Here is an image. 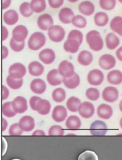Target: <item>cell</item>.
I'll return each instance as SVG.
<instances>
[{
	"mask_svg": "<svg viewBox=\"0 0 122 160\" xmlns=\"http://www.w3.org/2000/svg\"><path fill=\"white\" fill-rule=\"evenodd\" d=\"M64 0H48V3L50 7L54 9L60 8L63 3Z\"/></svg>",
	"mask_w": 122,
	"mask_h": 160,
	"instance_id": "cell-47",
	"label": "cell"
},
{
	"mask_svg": "<svg viewBox=\"0 0 122 160\" xmlns=\"http://www.w3.org/2000/svg\"><path fill=\"white\" fill-rule=\"evenodd\" d=\"M48 134L49 136H63L64 131L60 125H53L49 128Z\"/></svg>",
	"mask_w": 122,
	"mask_h": 160,
	"instance_id": "cell-45",
	"label": "cell"
},
{
	"mask_svg": "<svg viewBox=\"0 0 122 160\" xmlns=\"http://www.w3.org/2000/svg\"><path fill=\"white\" fill-rule=\"evenodd\" d=\"M18 123L21 129L25 132L31 131L35 127L34 119L32 116L28 115L22 117Z\"/></svg>",
	"mask_w": 122,
	"mask_h": 160,
	"instance_id": "cell-17",
	"label": "cell"
},
{
	"mask_svg": "<svg viewBox=\"0 0 122 160\" xmlns=\"http://www.w3.org/2000/svg\"><path fill=\"white\" fill-rule=\"evenodd\" d=\"M78 160H98V158L95 152L87 150L79 155Z\"/></svg>",
	"mask_w": 122,
	"mask_h": 160,
	"instance_id": "cell-40",
	"label": "cell"
},
{
	"mask_svg": "<svg viewBox=\"0 0 122 160\" xmlns=\"http://www.w3.org/2000/svg\"><path fill=\"white\" fill-rule=\"evenodd\" d=\"M68 2H75L77 1H78V0H67Z\"/></svg>",
	"mask_w": 122,
	"mask_h": 160,
	"instance_id": "cell-57",
	"label": "cell"
},
{
	"mask_svg": "<svg viewBox=\"0 0 122 160\" xmlns=\"http://www.w3.org/2000/svg\"><path fill=\"white\" fill-rule=\"evenodd\" d=\"M116 0H100L99 4L101 9L106 11L112 10L116 6Z\"/></svg>",
	"mask_w": 122,
	"mask_h": 160,
	"instance_id": "cell-42",
	"label": "cell"
},
{
	"mask_svg": "<svg viewBox=\"0 0 122 160\" xmlns=\"http://www.w3.org/2000/svg\"><path fill=\"white\" fill-rule=\"evenodd\" d=\"M58 71L63 78H68L75 73V68L72 62L67 60L61 61L58 66Z\"/></svg>",
	"mask_w": 122,
	"mask_h": 160,
	"instance_id": "cell-7",
	"label": "cell"
},
{
	"mask_svg": "<svg viewBox=\"0 0 122 160\" xmlns=\"http://www.w3.org/2000/svg\"><path fill=\"white\" fill-rule=\"evenodd\" d=\"M105 40L106 48L110 50L116 49L120 42L119 38L113 32H109L107 34Z\"/></svg>",
	"mask_w": 122,
	"mask_h": 160,
	"instance_id": "cell-23",
	"label": "cell"
},
{
	"mask_svg": "<svg viewBox=\"0 0 122 160\" xmlns=\"http://www.w3.org/2000/svg\"><path fill=\"white\" fill-rule=\"evenodd\" d=\"M80 76L75 72L73 76L70 77L63 78V83L65 85V86L68 89H72L77 88V86L80 84Z\"/></svg>",
	"mask_w": 122,
	"mask_h": 160,
	"instance_id": "cell-27",
	"label": "cell"
},
{
	"mask_svg": "<svg viewBox=\"0 0 122 160\" xmlns=\"http://www.w3.org/2000/svg\"><path fill=\"white\" fill-rule=\"evenodd\" d=\"M45 133L43 130L37 129L32 133V136H45Z\"/></svg>",
	"mask_w": 122,
	"mask_h": 160,
	"instance_id": "cell-55",
	"label": "cell"
},
{
	"mask_svg": "<svg viewBox=\"0 0 122 160\" xmlns=\"http://www.w3.org/2000/svg\"><path fill=\"white\" fill-rule=\"evenodd\" d=\"M80 104L81 101L78 98L71 96L67 99L66 102V106L70 111L75 112L78 110V108Z\"/></svg>",
	"mask_w": 122,
	"mask_h": 160,
	"instance_id": "cell-34",
	"label": "cell"
},
{
	"mask_svg": "<svg viewBox=\"0 0 122 160\" xmlns=\"http://www.w3.org/2000/svg\"><path fill=\"white\" fill-rule=\"evenodd\" d=\"M74 16L73 11L69 8H63L59 12V20L63 24L71 23Z\"/></svg>",
	"mask_w": 122,
	"mask_h": 160,
	"instance_id": "cell-20",
	"label": "cell"
},
{
	"mask_svg": "<svg viewBox=\"0 0 122 160\" xmlns=\"http://www.w3.org/2000/svg\"><path fill=\"white\" fill-rule=\"evenodd\" d=\"M52 98L55 102H62L66 98L65 91L62 88H57L52 91Z\"/></svg>",
	"mask_w": 122,
	"mask_h": 160,
	"instance_id": "cell-35",
	"label": "cell"
},
{
	"mask_svg": "<svg viewBox=\"0 0 122 160\" xmlns=\"http://www.w3.org/2000/svg\"><path fill=\"white\" fill-rule=\"evenodd\" d=\"M39 59L45 64H52L55 59V54L50 48H45L39 54Z\"/></svg>",
	"mask_w": 122,
	"mask_h": 160,
	"instance_id": "cell-16",
	"label": "cell"
},
{
	"mask_svg": "<svg viewBox=\"0 0 122 160\" xmlns=\"http://www.w3.org/2000/svg\"><path fill=\"white\" fill-rule=\"evenodd\" d=\"M107 126L101 120L93 121L90 126V134L93 136H105L107 132Z\"/></svg>",
	"mask_w": 122,
	"mask_h": 160,
	"instance_id": "cell-5",
	"label": "cell"
},
{
	"mask_svg": "<svg viewBox=\"0 0 122 160\" xmlns=\"http://www.w3.org/2000/svg\"><path fill=\"white\" fill-rule=\"evenodd\" d=\"M69 135H73V136H75V134H67V136H69Z\"/></svg>",
	"mask_w": 122,
	"mask_h": 160,
	"instance_id": "cell-58",
	"label": "cell"
},
{
	"mask_svg": "<svg viewBox=\"0 0 122 160\" xmlns=\"http://www.w3.org/2000/svg\"><path fill=\"white\" fill-rule=\"evenodd\" d=\"M37 24L38 27L43 31H47L54 24V20L51 15L45 13L39 16Z\"/></svg>",
	"mask_w": 122,
	"mask_h": 160,
	"instance_id": "cell-14",
	"label": "cell"
},
{
	"mask_svg": "<svg viewBox=\"0 0 122 160\" xmlns=\"http://www.w3.org/2000/svg\"><path fill=\"white\" fill-rule=\"evenodd\" d=\"M116 56L117 58L120 61H122V46H120L116 51Z\"/></svg>",
	"mask_w": 122,
	"mask_h": 160,
	"instance_id": "cell-54",
	"label": "cell"
},
{
	"mask_svg": "<svg viewBox=\"0 0 122 160\" xmlns=\"http://www.w3.org/2000/svg\"><path fill=\"white\" fill-rule=\"evenodd\" d=\"M19 11L21 14L25 18H29L33 14V11L30 6V2H24L20 5Z\"/></svg>",
	"mask_w": 122,
	"mask_h": 160,
	"instance_id": "cell-38",
	"label": "cell"
},
{
	"mask_svg": "<svg viewBox=\"0 0 122 160\" xmlns=\"http://www.w3.org/2000/svg\"><path fill=\"white\" fill-rule=\"evenodd\" d=\"M9 35V32L7 29L4 26H1V41H5Z\"/></svg>",
	"mask_w": 122,
	"mask_h": 160,
	"instance_id": "cell-49",
	"label": "cell"
},
{
	"mask_svg": "<svg viewBox=\"0 0 122 160\" xmlns=\"http://www.w3.org/2000/svg\"><path fill=\"white\" fill-rule=\"evenodd\" d=\"M107 81L110 84L118 85L122 82V72L120 70L114 69L107 74Z\"/></svg>",
	"mask_w": 122,
	"mask_h": 160,
	"instance_id": "cell-25",
	"label": "cell"
},
{
	"mask_svg": "<svg viewBox=\"0 0 122 160\" xmlns=\"http://www.w3.org/2000/svg\"><path fill=\"white\" fill-rule=\"evenodd\" d=\"M85 96L91 101H96L100 97V92L95 88H89L86 90Z\"/></svg>",
	"mask_w": 122,
	"mask_h": 160,
	"instance_id": "cell-41",
	"label": "cell"
},
{
	"mask_svg": "<svg viewBox=\"0 0 122 160\" xmlns=\"http://www.w3.org/2000/svg\"><path fill=\"white\" fill-rule=\"evenodd\" d=\"M7 126V122L6 121V120L4 118H2V128L1 130L2 131H4Z\"/></svg>",
	"mask_w": 122,
	"mask_h": 160,
	"instance_id": "cell-56",
	"label": "cell"
},
{
	"mask_svg": "<svg viewBox=\"0 0 122 160\" xmlns=\"http://www.w3.org/2000/svg\"><path fill=\"white\" fill-rule=\"evenodd\" d=\"M67 117V111L66 108L62 105L55 106L52 112V118L53 120L57 122L63 121Z\"/></svg>",
	"mask_w": 122,
	"mask_h": 160,
	"instance_id": "cell-13",
	"label": "cell"
},
{
	"mask_svg": "<svg viewBox=\"0 0 122 160\" xmlns=\"http://www.w3.org/2000/svg\"><path fill=\"white\" fill-rule=\"evenodd\" d=\"M7 148V144L4 138H2V155H4Z\"/></svg>",
	"mask_w": 122,
	"mask_h": 160,
	"instance_id": "cell-53",
	"label": "cell"
},
{
	"mask_svg": "<svg viewBox=\"0 0 122 160\" xmlns=\"http://www.w3.org/2000/svg\"><path fill=\"white\" fill-rule=\"evenodd\" d=\"M11 3V0H1V9L2 10L9 7Z\"/></svg>",
	"mask_w": 122,
	"mask_h": 160,
	"instance_id": "cell-52",
	"label": "cell"
},
{
	"mask_svg": "<svg viewBox=\"0 0 122 160\" xmlns=\"http://www.w3.org/2000/svg\"><path fill=\"white\" fill-rule=\"evenodd\" d=\"M86 40L90 48L94 51H99L103 48V40L98 31L91 30L86 34Z\"/></svg>",
	"mask_w": 122,
	"mask_h": 160,
	"instance_id": "cell-1",
	"label": "cell"
},
{
	"mask_svg": "<svg viewBox=\"0 0 122 160\" xmlns=\"http://www.w3.org/2000/svg\"><path fill=\"white\" fill-rule=\"evenodd\" d=\"M8 72L9 75L14 79H22L26 74V69L22 63L15 62L10 66Z\"/></svg>",
	"mask_w": 122,
	"mask_h": 160,
	"instance_id": "cell-4",
	"label": "cell"
},
{
	"mask_svg": "<svg viewBox=\"0 0 122 160\" xmlns=\"http://www.w3.org/2000/svg\"><path fill=\"white\" fill-rule=\"evenodd\" d=\"M11 103L12 108L16 113L21 114L27 110V102L23 96H18L16 97Z\"/></svg>",
	"mask_w": 122,
	"mask_h": 160,
	"instance_id": "cell-8",
	"label": "cell"
},
{
	"mask_svg": "<svg viewBox=\"0 0 122 160\" xmlns=\"http://www.w3.org/2000/svg\"><path fill=\"white\" fill-rule=\"evenodd\" d=\"M67 39H73L79 42L81 44L83 42V34L82 32L77 29H73L70 31L68 34Z\"/></svg>",
	"mask_w": 122,
	"mask_h": 160,
	"instance_id": "cell-43",
	"label": "cell"
},
{
	"mask_svg": "<svg viewBox=\"0 0 122 160\" xmlns=\"http://www.w3.org/2000/svg\"><path fill=\"white\" fill-rule=\"evenodd\" d=\"M119 97L118 90L113 86H107L102 91L103 99L108 102L116 101Z\"/></svg>",
	"mask_w": 122,
	"mask_h": 160,
	"instance_id": "cell-10",
	"label": "cell"
},
{
	"mask_svg": "<svg viewBox=\"0 0 122 160\" xmlns=\"http://www.w3.org/2000/svg\"><path fill=\"white\" fill-rule=\"evenodd\" d=\"M28 70L30 75L37 77L43 74L44 71V67L40 62L37 61H34L29 63L28 66Z\"/></svg>",
	"mask_w": 122,
	"mask_h": 160,
	"instance_id": "cell-21",
	"label": "cell"
},
{
	"mask_svg": "<svg viewBox=\"0 0 122 160\" xmlns=\"http://www.w3.org/2000/svg\"><path fill=\"white\" fill-rule=\"evenodd\" d=\"M51 104L47 99H40L36 104V111L42 115H46L50 112Z\"/></svg>",
	"mask_w": 122,
	"mask_h": 160,
	"instance_id": "cell-26",
	"label": "cell"
},
{
	"mask_svg": "<svg viewBox=\"0 0 122 160\" xmlns=\"http://www.w3.org/2000/svg\"><path fill=\"white\" fill-rule=\"evenodd\" d=\"M12 160H21V159H12Z\"/></svg>",
	"mask_w": 122,
	"mask_h": 160,
	"instance_id": "cell-59",
	"label": "cell"
},
{
	"mask_svg": "<svg viewBox=\"0 0 122 160\" xmlns=\"http://www.w3.org/2000/svg\"><path fill=\"white\" fill-rule=\"evenodd\" d=\"M2 113L7 118H12L17 114L13 109L12 103L10 101L6 102L2 105Z\"/></svg>",
	"mask_w": 122,
	"mask_h": 160,
	"instance_id": "cell-36",
	"label": "cell"
},
{
	"mask_svg": "<svg viewBox=\"0 0 122 160\" xmlns=\"http://www.w3.org/2000/svg\"><path fill=\"white\" fill-rule=\"evenodd\" d=\"M46 42V38L41 32H34L29 38L28 48L32 51H37L42 48Z\"/></svg>",
	"mask_w": 122,
	"mask_h": 160,
	"instance_id": "cell-2",
	"label": "cell"
},
{
	"mask_svg": "<svg viewBox=\"0 0 122 160\" xmlns=\"http://www.w3.org/2000/svg\"><path fill=\"white\" fill-rule=\"evenodd\" d=\"M19 20V15L14 9H9L3 14L4 22L9 25L12 26L15 24Z\"/></svg>",
	"mask_w": 122,
	"mask_h": 160,
	"instance_id": "cell-22",
	"label": "cell"
},
{
	"mask_svg": "<svg viewBox=\"0 0 122 160\" xmlns=\"http://www.w3.org/2000/svg\"><path fill=\"white\" fill-rule=\"evenodd\" d=\"M28 35L27 28L22 24L16 26L12 32V38L17 42H21L24 41Z\"/></svg>",
	"mask_w": 122,
	"mask_h": 160,
	"instance_id": "cell-9",
	"label": "cell"
},
{
	"mask_svg": "<svg viewBox=\"0 0 122 160\" xmlns=\"http://www.w3.org/2000/svg\"><path fill=\"white\" fill-rule=\"evenodd\" d=\"M109 17L105 12H98L94 16V22L97 26L103 27L107 24Z\"/></svg>",
	"mask_w": 122,
	"mask_h": 160,
	"instance_id": "cell-32",
	"label": "cell"
},
{
	"mask_svg": "<svg viewBox=\"0 0 122 160\" xmlns=\"http://www.w3.org/2000/svg\"><path fill=\"white\" fill-rule=\"evenodd\" d=\"M9 45L11 48L15 52H21V51L23 50V49L24 48L25 46V42H19L16 41L12 38H11L10 42H9Z\"/></svg>",
	"mask_w": 122,
	"mask_h": 160,
	"instance_id": "cell-44",
	"label": "cell"
},
{
	"mask_svg": "<svg viewBox=\"0 0 122 160\" xmlns=\"http://www.w3.org/2000/svg\"><path fill=\"white\" fill-rule=\"evenodd\" d=\"M98 64L102 69L109 70L115 67L116 64V59L113 56L110 54H105L100 56Z\"/></svg>",
	"mask_w": 122,
	"mask_h": 160,
	"instance_id": "cell-11",
	"label": "cell"
},
{
	"mask_svg": "<svg viewBox=\"0 0 122 160\" xmlns=\"http://www.w3.org/2000/svg\"><path fill=\"white\" fill-rule=\"evenodd\" d=\"M110 26L111 29L122 36V17L117 16L114 17L110 21Z\"/></svg>",
	"mask_w": 122,
	"mask_h": 160,
	"instance_id": "cell-31",
	"label": "cell"
},
{
	"mask_svg": "<svg viewBox=\"0 0 122 160\" xmlns=\"http://www.w3.org/2000/svg\"><path fill=\"white\" fill-rule=\"evenodd\" d=\"M22 132L23 131L20 128L19 123H14L9 128V134L10 136H20Z\"/></svg>",
	"mask_w": 122,
	"mask_h": 160,
	"instance_id": "cell-46",
	"label": "cell"
},
{
	"mask_svg": "<svg viewBox=\"0 0 122 160\" xmlns=\"http://www.w3.org/2000/svg\"><path fill=\"white\" fill-rule=\"evenodd\" d=\"M104 80V74L98 69L91 70L87 74V81L92 86H99Z\"/></svg>",
	"mask_w": 122,
	"mask_h": 160,
	"instance_id": "cell-6",
	"label": "cell"
},
{
	"mask_svg": "<svg viewBox=\"0 0 122 160\" xmlns=\"http://www.w3.org/2000/svg\"><path fill=\"white\" fill-rule=\"evenodd\" d=\"M30 6L33 12L39 13L45 9L46 2L45 0H31Z\"/></svg>",
	"mask_w": 122,
	"mask_h": 160,
	"instance_id": "cell-33",
	"label": "cell"
},
{
	"mask_svg": "<svg viewBox=\"0 0 122 160\" xmlns=\"http://www.w3.org/2000/svg\"><path fill=\"white\" fill-rule=\"evenodd\" d=\"M40 99V97L37 96H32L30 99H29V104H30V108L34 110V111H36V104L37 102H38V101Z\"/></svg>",
	"mask_w": 122,
	"mask_h": 160,
	"instance_id": "cell-48",
	"label": "cell"
},
{
	"mask_svg": "<svg viewBox=\"0 0 122 160\" xmlns=\"http://www.w3.org/2000/svg\"><path fill=\"white\" fill-rule=\"evenodd\" d=\"M79 42L73 39H67L63 44L64 50L70 53H76L80 48Z\"/></svg>",
	"mask_w": 122,
	"mask_h": 160,
	"instance_id": "cell-29",
	"label": "cell"
},
{
	"mask_svg": "<svg viewBox=\"0 0 122 160\" xmlns=\"http://www.w3.org/2000/svg\"><path fill=\"white\" fill-rule=\"evenodd\" d=\"M78 113L83 118H91L95 112V107L90 102L85 101L81 102L78 108Z\"/></svg>",
	"mask_w": 122,
	"mask_h": 160,
	"instance_id": "cell-12",
	"label": "cell"
},
{
	"mask_svg": "<svg viewBox=\"0 0 122 160\" xmlns=\"http://www.w3.org/2000/svg\"><path fill=\"white\" fill-rule=\"evenodd\" d=\"M82 122L80 119L75 115H71L67 118L65 121L67 128L71 130H76L81 127Z\"/></svg>",
	"mask_w": 122,
	"mask_h": 160,
	"instance_id": "cell-30",
	"label": "cell"
},
{
	"mask_svg": "<svg viewBox=\"0 0 122 160\" xmlns=\"http://www.w3.org/2000/svg\"><path fill=\"white\" fill-rule=\"evenodd\" d=\"M6 83L8 86L12 89H18L23 84V79H14L9 75L6 78Z\"/></svg>",
	"mask_w": 122,
	"mask_h": 160,
	"instance_id": "cell-37",
	"label": "cell"
},
{
	"mask_svg": "<svg viewBox=\"0 0 122 160\" xmlns=\"http://www.w3.org/2000/svg\"><path fill=\"white\" fill-rule=\"evenodd\" d=\"M72 24L78 28H83L87 25L86 19L82 15H76L72 19Z\"/></svg>",
	"mask_w": 122,
	"mask_h": 160,
	"instance_id": "cell-39",
	"label": "cell"
},
{
	"mask_svg": "<svg viewBox=\"0 0 122 160\" xmlns=\"http://www.w3.org/2000/svg\"><path fill=\"white\" fill-rule=\"evenodd\" d=\"M30 88L32 92L41 94L44 93L47 88L46 84L42 79L37 78L33 79L30 84Z\"/></svg>",
	"mask_w": 122,
	"mask_h": 160,
	"instance_id": "cell-18",
	"label": "cell"
},
{
	"mask_svg": "<svg viewBox=\"0 0 122 160\" xmlns=\"http://www.w3.org/2000/svg\"><path fill=\"white\" fill-rule=\"evenodd\" d=\"M97 115L103 119H108L113 115L112 108L107 104H101L97 108Z\"/></svg>",
	"mask_w": 122,
	"mask_h": 160,
	"instance_id": "cell-19",
	"label": "cell"
},
{
	"mask_svg": "<svg viewBox=\"0 0 122 160\" xmlns=\"http://www.w3.org/2000/svg\"><path fill=\"white\" fill-rule=\"evenodd\" d=\"M48 36L54 42H61L65 35L64 29L59 25H53L48 29Z\"/></svg>",
	"mask_w": 122,
	"mask_h": 160,
	"instance_id": "cell-3",
	"label": "cell"
},
{
	"mask_svg": "<svg viewBox=\"0 0 122 160\" xmlns=\"http://www.w3.org/2000/svg\"><path fill=\"white\" fill-rule=\"evenodd\" d=\"M1 51H2L1 58H2V59H4L8 56V54H9L8 49L5 46L2 45V46H1Z\"/></svg>",
	"mask_w": 122,
	"mask_h": 160,
	"instance_id": "cell-51",
	"label": "cell"
},
{
	"mask_svg": "<svg viewBox=\"0 0 122 160\" xmlns=\"http://www.w3.org/2000/svg\"><path fill=\"white\" fill-rule=\"evenodd\" d=\"M63 77L60 74L58 69H53L49 71L47 74V81L51 86H55L63 82Z\"/></svg>",
	"mask_w": 122,
	"mask_h": 160,
	"instance_id": "cell-15",
	"label": "cell"
},
{
	"mask_svg": "<svg viewBox=\"0 0 122 160\" xmlns=\"http://www.w3.org/2000/svg\"><path fill=\"white\" fill-rule=\"evenodd\" d=\"M9 95V89L4 86H2V100L6 99Z\"/></svg>",
	"mask_w": 122,
	"mask_h": 160,
	"instance_id": "cell-50",
	"label": "cell"
},
{
	"mask_svg": "<svg viewBox=\"0 0 122 160\" xmlns=\"http://www.w3.org/2000/svg\"><path fill=\"white\" fill-rule=\"evenodd\" d=\"M78 9L83 15L90 16L95 11V6L89 1H83L79 4Z\"/></svg>",
	"mask_w": 122,
	"mask_h": 160,
	"instance_id": "cell-24",
	"label": "cell"
},
{
	"mask_svg": "<svg viewBox=\"0 0 122 160\" xmlns=\"http://www.w3.org/2000/svg\"><path fill=\"white\" fill-rule=\"evenodd\" d=\"M119 1V2H120L121 3H122V0H118Z\"/></svg>",
	"mask_w": 122,
	"mask_h": 160,
	"instance_id": "cell-60",
	"label": "cell"
},
{
	"mask_svg": "<svg viewBox=\"0 0 122 160\" xmlns=\"http://www.w3.org/2000/svg\"><path fill=\"white\" fill-rule=\"evenodd\" d=\"M77 61L82 66H88L93 61V55L90 51L83 50L79 52Z\"/></svg>",
	"mask_w": 122,
	"mask_h": 160,
	"instance_id": "cell-28",
	"label": "cell"
}]
</instances>
